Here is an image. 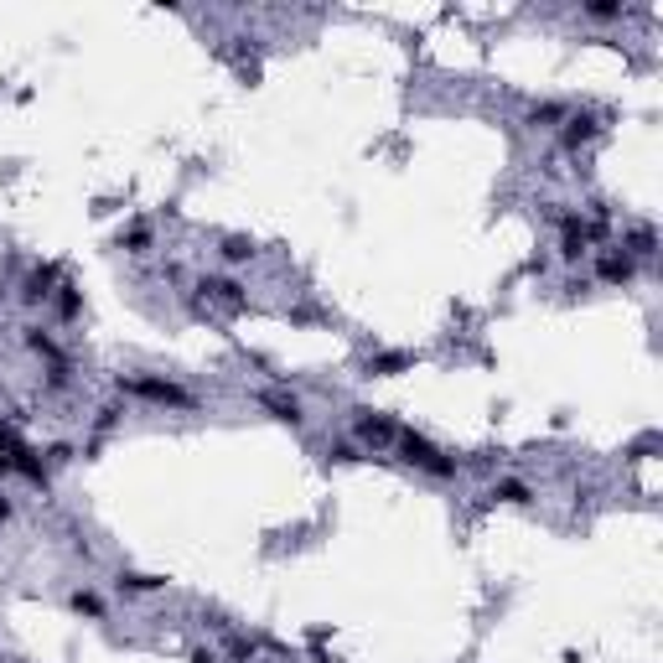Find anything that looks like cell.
<instances>
[{
    "label": "cell",
    "instance_id": "1",
    "mask_svg": "<svg viewBox=\"0 0 663 663\" xmlns=\"http://www.w3.org/2000/svg\"><path fill=\"white\" fill-rule=\"evenodd\" d=\"M114 394H130V399H145V404H166V410H197V394L177 384V378H161V373H114Z\"/></svg>",
    "mask_w": 663,
    "mask_h": 663
},
{
    "label": "cell",
    "instance_id": "2",
    "mask_svg": "<svg viewBox=\"0 0 663 663\" xmlns=\"http://www.w3.org/2000/svg\"><path fill=\"white\" fill-rule=\"evenodd\" d=\"M394 451H399V461H404V467H414V472H425V477H440V482H451V477L461 472V461H456L451 451H440L431 435L410 431V425H399Z\"/></svg>",
    "mask_w": 663,
    "mask_h": 663
},
{
    "label": "cell",
    "instance_id": "3",
    "mask_svg": "<svg viewBox=\"0 0 663 663\" xmlns=\"http://www.w3.org/2000/svg\"><path fill=\"white\" fill-rule=\"evenodd\" d=\"M348 431H352V440H358L363 451H394V440H399V420H389L384 410H352Z\"/></svg>",
    "mask_w": 663,
    "mask_h": 663
},
{
    "label": "cell",
    "instance_id": "4",
    "mask_svg": "<svg viewBox=\"0 0 663 663\" xmlns=\"http://www.w3.org/2000/svg\"><path fill=\"white\" fill-rule=\"evenodd\" d=\"M58 286H62V265H32L26 275H21L16 301H21L26 311H41V306H52Z\"/></svg>",
    "mask_w": 663,
    "mask_h": 663
},
{
    "label": "cell",
    "instance_id": "5",
    "mask_svg": "<svg viewBox=\"0 0 663 663\" xmlns=\"http://www.w3.org/2000/svg\"><path fill=\"white\" fill-rule=\"evenodd\" d=\"M192 290L203 295L207 306H228V311H244L249 306L244 286H239L233 275H223V269H218V275H197V280H192Z\"/></svg>",
    "mask_w": 663,
    "mask_h": 663
},
{
    "label": "cell",
    "instance_id": "6",
    "mask_svg": "<svg viewBox=\"0 0 663 663\" xmlns=\"http://www.w3.org/2000/svg\"><path fill=\"white\" fill-rule=\"evenodd\" d=\"M601 130H606V124H601L596 109H570V114H565V124L555 130V135H559V150H570V156H576L580 145H591Z\"/></svg>",
    "mask_w": 663,
    "mask_h": 663
},
{
    "label": "cell",
    "instance_id": "7",
    "mask_svg": "<svg viewBox=\"0 0 663 663\" xmlns=\"http://www.w3.org/2000/svg\"><path fill=\"white\" fill-rule=\"evenodd\" d=\"M254 404H259V410H269L275 420H286V425H295V431L306 425V404H301L295 394H286V389H259V394H254Z\"/></svg>",
    "mask_w": 663,
    "mask_h": 663
},
{
    "label": "cell",
    "instance_id": "8",
    "mask_svg": "<svg viewBox=\"0 0 663 663\" xmlns=\"http://www.w3.org/2000/svg\"><path fill=\"white\" fill-rule=\"evenodd\" d=\"M617 249L627 254V259L648 265V259L658 254V228H653V223H627V228H622V244Z\"/></svg>",
    "mask_w": 663,
    "mask_h": 663
},
{
    "label": "cell",
    "instance_id": "9",
    "mask_svg": "<svg viewBox=\"0 0 663 663\" xmlns=\"http://www.w3.org/2000/svg\"><path fill=\"white\" fill-rule=\"evenodd\" d=\"M638 275V259H627L622 249H601L596 254V280L601 286H627Z\"/></svg>",
    "mask_w": 663,
    "mask_h": 663
},
{
    "label": "cell",
    "instance_id": "10",
    "mask_svg": "<svg viewBox=\"0 0 663 663\" xmlns=\"http://www.w3.org/2000/svg\"><path fill=\"white\" fill-rule=\"evenodd\" d=\"M534 497H539V493L529 487V482H523V477H497L493 487L482 493V503H508V508H529Z\"/></svg>",
    "mask_w": 663,
    "mask_h": 663
},
{
    "label": "cell",
    "instance_id": "11",
    "mask_svg": "<svg viewBox=\"0 0 663 663\" xmlns=\"http://www.w3.org/2000/svg\"><path fill=\"white\" fill-rule=\"evenodd\" d=\"M68 612H73V617H88V622H109V601L99 596V591H94V586H68Z\"/></svg>",
    "mask_w": 663,
    "mask_h": 663
},
{
    "label": "cell",
    "instance_id": "12",
    "mask_svg": "<svg viewBox=\"0 0 663 663\" xmlns=\"http://www.w3.org/2000/svg\"><path fill=\"white\" fill-rule=\"evenodd\" d=\"M218 259H223L228 269L254 265V259H259V244H254L249 233H223V239H218Z\"/></svg>",
    "mask_w": 663,
    "mask_h": 663
},
{
    "label": "cell",
    "instance_id": "13",
    "mask_svg": "<svg viewBox=\"0 0 663 663\" xmlns=\"http://www.w3.org/2000/svg\"><path fill=\"white\" fill-rule=\"evenodd\" d=\"M21 342L37 352L47 368H52V363H68V358H62V348H58V337H52L47 327H37V322H32V327H21Z\"/></svg>",
    "mask_w": 663,
    "mask_h": 663
},
{
    "label": "cell",
    "instance_id": "14",
    "mask_svg": "<svg viewBox=\"0 0 663 663\" xmlns=\"http://www.w3.org/2000/svg\"><path fill=\"white\" fill-rule=\"evenodd\" d=\"M565 114H570V104H565V99H539V104H529V124H534V130H559V124H565Z\"/></svg>",
    "mask_w": 663,
    "mask_h": 663
},
{
    "label": "cell",
    "instance_id": "15",
    "mask_svg": "<svg viewBox=\"0 0 663 663\" xmlns=\"http://www.w3.org/2000/svg\"><path fill=\"white\" fill-rule=\"evenodd\" d=\"M114 244H120L124 254H150V249H156V228H150V223H130Z\"/></svg>",
    "mask_w": 663,
    "mask_h": 663
},
{
    "label": "cell",
    "instance_id": "16",
    "mask_svg": "<svg viewBox=\"0 0 663 663\" xmlns=\"http://www.w3.org/2000/svg\"><path fill=\"white\" fill-rule=\"evenodd\" d=\"M114 591H124V596H150V591H161V580L141 576V570H120V576H114Z\"/></svg>",
    "mask_w": 663,
    "mask_h": 663
},
{
    "label": "cell",
    "instance_id": "17",
    "mask_svg": "<svg viewBox=\"0 0 663 663\" xmlns=\"http://www.w3.org/2000/svg\"><path fill=\"white\" fill-rule=\"evenodd\" d=\"M73 384H78V378H73V363H52L47 378H41V394H47V399H58V394H68Z\"/></svg>",
    "mask_w": 663,
    "mask_h": 663
},
{
    "label": "cell",
    "instance_id": "18",
    "mask_svg": "<svg viewBox=\"0 0 663 663\" xmlns=\"http://www.w3.org/2000/svg\"><path fill=\"white\" fill-rule=\"evenodd\" d=\"M52 306H58L62 322H78V316H83V295H78V286H68V280H62L58 295H52Z\"/></svg>",
    "mask_w": 663,
    "mask_h": 663
},
{
    "label": "cell",
    "instance_id": "19",
    "mask_svg": "<svg viewBox=\"0 0 663 663\" xmlns=\"http://www.w3.org/2000/svg\"><path fill=\"white\" fill-rule=\"evenodd\" d=\"M399 368H410V352H378V358H368V378H389Z\"/></svg>",
    "mask_w": 663,
    "mask_h": 663
},
{
    "label": "cell",
    "instance_id": "20",
    "mask_svg": "<svg viewBox=\"0 0 663 663\" xmlns=\"http://www.w3.org/2000/svg\"><path fill=\"white\" fill-rule=\"evenodd\" d=\"M363 446H358V440H332L327 446V461H337V467H352V461H363Z\"/></svg>",
    "mask_w": 663,
    "mask_h": 663
},
{
    "label": "cell",
    "instance_id": "21",
    "mask_svg": "<svg viewBox=\"0 0 663 663\" xmlns=\"http://www.w3.org/2000/svg\"><path fill=\"white\" fill-rule=\"evenodd\" d=\"M223 653H228L233 663H254V653H259V642H254V638H228V642H223Z\"/></svg>",
    "mask_w": 663,
    "mask_h": 663
},
{
    "label": "cell",
    "instance_id": "22",
    "mask_svg": "<svg viewBox=\"0 0 663 663\" xmlns=\"http://www.w3.org/2000/svg\"><path fill=\"white\" fill-rule=\"evenodd\" d=\"M124 420V404H99V410H94V431H114V425H120Z\"/></svg>",
    "mask_w": 663,
    "mask_h": 663
},
{
    "label": "cell",
    "instance_id": "23",
    "mask_svg": "<svg viewBox=\"0 0 663 663\" xmlns=\"http://www.w3.org/2000/svg\"><path fill=\"white\" fill-rule=\"evenodd\" d=\"M580 16L586 21H622L627 11H622V5H580Z\"/></svg>",
    "mask_w": 663,
    "mask_h": 663
},
{
    "label": "cell",
    "instance_id": "24",
    "mask_svg": "<svg viewBox=\"0 0 663 663\" xmlns=\"http://www.w3.org/2000/svg\"><path fill=\"white\" fill-rule=\"evenodd\" d=\"M192 663H223V653H218V648H197V653H192Z\"/></svg>",
    "mask_w": 663,
    "mask_h": 663
},
{
    "label": "cell",
    "instance_id": "25",
    "mask_svg": "<svg viewBox=\"0 0 663 663\" xmlns=\"http://www.w3.org/2000/svg\"><path fill=\"white\" fill-rule=\"evenodd\" d=\"M11 518H16V503H11V497L0 493V529H5V523H11Z\"/></svg>",
    "mask_w": 663,
    "mask_h": 663
}]
</instances>
